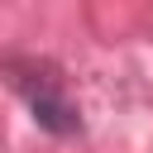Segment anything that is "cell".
I'll use <instances>...</instances> for the list:
<instances>
[{"instance_id": "cell-1", "label": "cell", "mask_w": 153, "mask_h": 153, "mask_svg": "<svg viewBox=\"0 0 153 153\" xmlns=\"http://www.w3.org/2000/svg\"><path fill=\"white\" fill-rule=\"evenodd\" d=\"M5 76L24 96V105L38 120V129H48L57 139H67V134L81 129V115L67 100V86H62V76H57L53 62H43V57H5Z\"/></svg>"}]
</instances>
